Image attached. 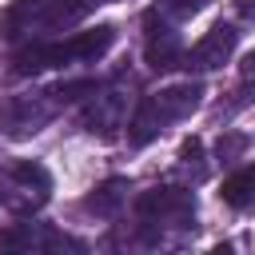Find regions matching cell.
I'll return each mask as SVG.
<instances>
[{
  "mask_svg": "<svg viewBox=\"0 0 255 255\" xmlns=\"http://www.w3.org/2000/svg\"><path fill=\"white\" fill-rule=\"evenodd\" d=\"M112 44H116V28H112V24H100V28L76 32V36L56 40V44H32V48L16 52L12 64H16L20 76L44 72V68H64V64H92V60H100Z\"/></svg>",
  "mask_w": 255,
  "mask_h": 255,
  "instance_id": "obj_1",
  "label": "cell"
},
{
  "mask_svg": "<svg viewBox=\"0 0 255 255\" xmlns=\"http://www.w3.org/2000/svg\"><path fill=\"white\" fill-rule=\"evenodd\" d=\"M199 100H203V84H175V88H163V92H151V96H143L139 100V108H135V116H131V124H128V139L135 143V147H143V143H151L171 120H183V116H191L195 108H199Z\"/></svg>",
  "mask_w": 255,
  "mask_h": 255,
  "instance_id": "obj_2",
  "label": "cell"
},
{
  "mask_svg": "<svg viewBox=\"0 0 255 255\" xmlns=\"http://www.w3.org/2000/svg\"><path fill=\"white\" fill-rule=\"evenodd\" d=\"M135 211L139 219L163 227V223H175V227H191L195 219V195L187 187H155V191H143L135 199Z\"/></svg>",
  "mask_w": 255,
  "mask_h": 255,
  "instance_id": "obj_3",
  "label": "cell"
},
{
  "mask_svg": "<svg viewBox=\"0 0 255 255\" xmlns=\"http://www.w3.org/2000/svg\"><path fill=\"white\" fill-rule=\"evenodd\" d=\"M235 44H239V32H235L231 24H215L203 40H195V44L183 52V68H187V72H191V68H199V72L219 68V64H227V60H231Z\"/></svg>",
  "mask_w": 255,
  "mask_h": 255,
  "instance_id": "obj_4",
  "label": "cell"
},
{
  "mask_svg": "<svg viewBox=\"0 0 255 255\" xmlns=\"http://www.w3.org/2000/svg\"><path fill=\"white\" fill-rule=\"evenodd\" d=\"M183 44H179V36L155 16V12H147V64L155 68V72H167V68H183Z\"/></svg>",
  "mask_w": 255,
  "mask_h": 255,
  "instance_id": "obj_5",
  "label": "cell"
},
{
  "mask_svg": "<svg viewBox=\"0 0 255 255\" xmlns=\"http://www.w3.org/2000/svg\"><path fill=\"white\" fill-rule=\"evenodd\" d=\"M219 199L235 211H255V163H243L239 171H231L219 187Z\"/></svg>",
  "mask_w": 255,
  "mask_h": 255,
  "instance_id": "obj_6",
  "label": "cell"
},
{
  "mask_svg": "<svg viewBox=\"0 0 255 255\" xmlns=\"http://www.w3.org/2000/svg\"><path fill=\"white\" fill-rule=\"evenodd\" d=\"M124 96L120 92H104V96H92V108L84 112V128L88 131H112L116 124H120V116H124Z\"/></svg>",
  "mask_w": 255,
  "mask_h": 255,
  "instance_id": "obj_7",
  "label": "cell"
},
{
  "mask_svg": "<svg viewBox=\"0 0 255 255\" xmlns=\"http://www.w3.org/2000/svg\"><path fill=\"white\" fill-rule=\"evenodd\" d=\"M4 175H8L20 191H28V195H36V199H48V191H52V175H48V167L36 163V159H16Z\"/></svg>",
  "mask_w": 255,
  "mask_h": 255,
  "instance_id": "obj_8",
  "label": "cell"
},
{
  "mask_svg": "<svg viewBox=\"0 0 255 255\" xmlns=\"http://www.w3.org/2000/svg\"><path fill=\"white\" fill-rule=\"evenodd\" d=\"M124 191H128V179H104V183H100V187H92V195L84 199V211H88V215L108 219V215H116V211H120Z\"/></svg>",
  "mask_w": 255,
  "mask_h": 255,
  "instance_id": "obj_9",
  "label": "cell"
},
{
  "mask_svg": "<svg viewBox=\"0 0 255 255\" xmlns=\"http://www.w3.org/2000/svg\"><path fill=\"white\" fill-rule=\"evenodd\" d=\"M36 251V223H8L0 231V255H32Z\"/></svg>",
  "mask_w": 255,
  "mask_h": 255,
  "instance_id": "obj_10",
  "label": "cell"
},
{
  "mask_svg": "<svg viewBox=\"0 0 255 255\" xmlns=\"http://www.w3.org/2000/svg\"><path fill=\"white\" fill-rule=\"evenodd\" d=\"M44 255H88V247L76 239V235H64V231H44Z\"/></svg>",
  "mask_w": 255,
  "mask_h": 255,
  "instance_id": "obj_11",
  "label": "cell"
},
{
  "mask_svg": "<svg viewBox=\"0 0 255 255\" xmlns=\"http://www.w3.org/2000/svg\"><path fill=\"white\" fill-rule=\"evenodd\" d=\"M207 0H159V8H151L159 20H183V16H191V12H199Z\"/></svg>",
  "mask_w": 255,
  "mask_h": 255,
  "instance_id": "obj_12",
  "label": "cell"
},
{
  "mask_svg": "<svg viewBox=\"0 0 255 255\" xmlns=\"http://www.w3.org/2000/svg\"><path fill=\"white\" fill-rule=\"evenodd\" d=\"M179 159H183V163H199V159H203V139H195V135H191V139H183Z\"/></svg>",
  "mask_w": 255,
  "mask_h": 255,
  "instance_id": "obj_13",
  "label": "cell"
},
{
  "mask_svg": "<svg viewBox=\"0 0 255 255\" xmlns=\"http://www.w3.org/2000/svg\"><path fill=\"white\" fill-rule=\"evenodd\" d=\"M243 143H247L243 135H227V139H219V159H231V155H235Z\"/></svg>",
  "mask_w": 255,
  "mask_h": 255,
  "instance_id": "obj_14",
  "label": "cell"
},
{
  "mask_svg": "<svg viewBox=\"0 0 255 255\" xmlns=\"http://www.w3.org/2000/svg\"><path fill=\"white\" fill-rule=\"evenodd\" d=\"M235 12L239 20H255V0H235Z\"/></svg>",
  "mask_w": 255,
  "mask_h": 255,
  "instance_id": "obj_15",
  "label": "cell"
},
{
  "mask_svg": "<svg viewBox=\"0 0 255 255\" xmlns=\"http://www.w3.org/2000/svg\"><path fill=\"white\" fill-rule=\"evenodd\" d=\"M211 255H235V247L231 243H219V247H211Z\"/></svg>",
  "mask_w": 255,
  "mask_h": 255,
  "instance_id": "obj_16",
  "label": "cell"
},
{
  "mask_svg": "<svg viewBox=\"0 0 255 255\" xmlns=\"http://www.w3.org/2000/svg\"><path fill=\"white\" fill-rule=\"evenodd\" d=\"M243 76H255V52H251V56L243 60Z\"/></svg>",
  "mask_w": 255,
  "mask_h": 255,
  "instance_id": "obj_17",
  "label": "cell"
}]
</instances>
